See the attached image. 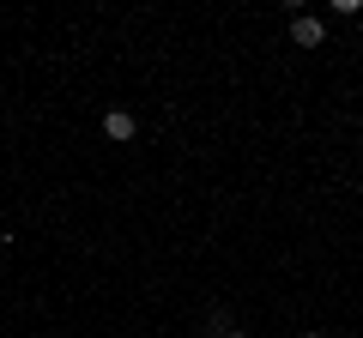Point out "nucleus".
<instances>
[{
	"label": "nucleus",
	"instance_id": "5",
	"mask_svg": "<svg viewBox=\"0 0 363 338\" xmlns=\"http://www.w3.org/2000/svg\"><path fill=\"white\" fill-rule=\"evenodd\" d=\"M0 247H6V230H0Z\"/></svg>",
	"mask_w": 363,
	"mask_h": 338
},
{
	"label": "nucleus",
	"instance_id": "2",
	"mask_svg": "<svg viewBox=\"0 0 363 338\" xmlns=\"http://www.w3.org/2000/svg\"><path fill=\"white\" fill-rule=\"evenodd\" d=\"M104 133H109V139H133V115H128V109H109V115H104Z\"/></svg>",
	"mask_w": 363,
	"mask_h": 338
},
{
	"label": "nucleus",
	"instance_id": "1",
	"mask_svg": "<svg viewBox=\"0 0 363 338\" xmlns=\"http://www.w3.org/2000/svg\"><path fill=\"white\" fill-rule=\"evenodd\" d=\"M321 37H327V25H321V18H309V13H297V18H291V42H297V49H315Z\"/></svg>",
	"mask_w": 363,
	"mask_h": 338
},
{
	"label": "nucleus",
	"instance_id": "3",
	"mask_svg": "<svg viewBox=\"0 0 363 338\" xmlns=\"http://www.w3.org/2000/svg\"><path fill=\"white\" fill-rule=\"evenodd\" d=\"M297 338H327V332H297Z\"/></svg>",
	"mask_w": 363,
	"mask_h": 338
},
{
	"label": "nucleus",
	"instance_id": "4",
	"mask_svg": "<svg viewBox=\"0 0 363 338\" xmlns=\"http://www.w3.org/2000/svg\"><path fill=\"white\" fill-rule=\"evenodd\" d=\"M218 338H242V332H218Z\"/></svg>",
	"mask_w": 363,
	"mask_h": 338
}]
</instances>
